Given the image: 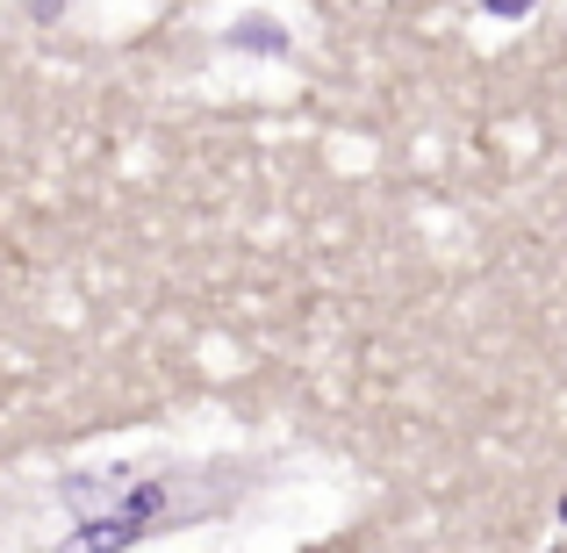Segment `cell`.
<instances>
[{
  "label": "cell",
  "instance_id": "obj_1",
  "mask_svg": "<svg viewBox=\"0 0 567 553\" xmlns=\"http://www.w3.org/2000/svg\"><path fill=\"white\" fill-rule=\"evenodd\" d=\"M251 489V468L237 460H130V468H80L58 482V525L43 532V553H130L158 532L208 525Z\"/></svg>",
  "mask_w": 567,
  "mask_h": 553
},
{
  "label": "cell",
  "instance_id": "obj_2",
  "mask_svg": "<svg viewBox=\"0 0 567 553\" xmlns=\"http://www.w3.org/2000/svg\"><path fill=\"white\" fill-rule=\"evenodd\" d=\"M560 518H567V503H560Z\"/></svg>",
  "mask_w": 567,
  "mask_h": 553
}]
</instances>
